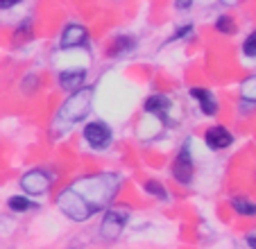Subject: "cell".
Returning <instances> with one entry per match:
<instances>
[{
  "label": "cell",
  "instance_id": "obj_20",
  "mask_svg": "<svg viewBox=\"0 0 256 249\" xmlns=\"http://www.w3.org/2000/svg\"><path fill=\"white\" fill-rule=\"evenodd\" d=\"M190 7H193V0H174V10H179V12H186Z\"/></svg>",
  "mask_w": 256,
  "mask_h": 249
},
{
  "label": "cell",
  "instance_id": "obj_13",
  "mask_svg": "<svg viewBox=\"0 0 256 249\" xmlns=\"http://www.w3.org/2000/svg\"><path fill=\"white\" fill-rule=\"evenodd\" d=\"M232 208L242 218H254L256 216V202L247 200V197H240V195L232 200Z\"/></svg>",
  "mask_w": 256,
  "mask_h": 249
},
{
  "label": "cell",
  "instance_id": "obj_10",
  "mask_svg": "<svg viewBox=\"0 0 256 249\" xmlns=\"http://www.w3.org/2000/svg\"><path fill=\"white\" fill-rule=\"evenodd\" d=\"M188 93H190L193 100H198V104H200V109H202L204 116H216L218 114V100H216V96H213V91L202 88V86H193Z\"/></svg>",
  "mask_w": 256,
  "mask_h": 249
},
{
  "label": "cell",
  "instance_id": "obj_2",
  "mask_svg": "<svg viewBox=\"0 0 256 249\" xmlns=\"http://www.w3.org/2000/svg\"><path fill=\"white\" fill-rule=\"evenodd\" d=\"M91 102H93V88L91 86H82L78 91H72L68 96V100L59 106V114H57V122L68 124H75L80 122L82 118H86L91 114Z\"/></svg>",
  "mask_w": 256,
  "mask_h": 249
},
{
  "label": "cell",
  "instance_id": "obj_21",
  "mask_svg": "<svg viewBox=\"0 0 256 249\" xmlns=\"http://www.w3.org/2000/svg\"><path fill=\"white\" fill-rule=\"evenodd\" d=\"M23 0H0V12H5V10H12V7L20 5Z\"/></svg>",
  "mask_w": 256,
  "mask_h": 249
},
{
  "label": "cell",
  "instance_id": "obj_7",
  "mask_svg": "<svg viewBox=\"0 0 256 249\" xmlns=\"http://www.w3.org/2000/svg\"><path fill=\"white\" fill-rule=\"evenodd\" d=\"M88 44V30L80 23H68L59 38V48L70 50V48H82Z\"/></svg>",
  "mask_w": 256,
  "mask_h": 249
},
{
  "label": "cell",
  "instance_id": "obj_3",
  "mask_svg": "<svg viewBox=\"0 0 256 249\" xmlns=\"http://www.w3.org/2000/svg\"><path fill=\"white\" fill-rule=\"evenodd\" d=\"M127 220H130V211L127 208H104V218L100 222V236L104 240L120 238Z\"/></svg>",
  "mask_w": 256,
  "mask_h": 249
},
{
  "label": "cell",
  "instance_id": "obj_8",
  "mask_svg": "<svg viewBox=\"0 0 256 249\" xmlns=\"http://www.w3.org/2000/svg\"><path fill=\"white\" fill-rule=\"evenodd\" d=\"M204 143H206V148H211L213 152H222V150L232 148L234 134L227 127H222V124H216V127H208V130L204 132Z\"/></svg>",
  "mask_w": 256,
  "mask_h": 249
},
{
  "label": "cell",
  "instance_id": "obj_6",
  "mask_svg": "<svg viewBox=\"0 0 256 249\" xmlns=\"http://www.w3.org/2000/svg\"><path fill=\"white\" fill-rule=\"evenodd\" d=\"M193 172H195V163H193V154H190V148L188 143L182 145V150L177 152L172 161V177L177 179L179 184L188 186L193 182Z\"/></svg>",
  "mask_w": 256,
  "mask_h": 249
},
{
  "label": "cell",
  "instance_id": "obj_18",
  "mask_svg": "<svg viewBox=\"0 0 256 249\" xmlns=\"http://www.w3.org/2000/svg\"><path fill=\"white\" fill-rule=\"evenodd\" d=\"M242 54H245V57H252V59L256 57V30L245 38V44H242Z\"/></svg>",
  "mask_w": 256,
  "mask_h": 249
},
{
  "label": "cell",
  "instance_id": "obj_12",
  "mask_svg": "<svg viewBox=\"0 0 256 249\" xmlns=\"http://www.w3.org/2000/svg\"><path fill=\"white\" fill-rule=\"evenodd\" d=\"M136 48V41L132 36H118L116 41L112 44V48H109V57L112 59H116V57H122V54H127V52H132V50Z\"/></svg>",
  "mask_w": 256,
  "mask_h": 249
},
{
  "label": "cell",
  "instance_id": "obj_9",
  "mask_svg": "<svg viewBox=\"0 0 256 249\" xmlns=\"http://www.w3.org/2000/svg\"><path fill=\"white\" fill-rule=\"evenodd\" d=\"M84 82H86V70L84 68H68V70L59 72V86L68 93L82 88Z\"/></svg>",
  "mask_w": 256,
  "mask_h": 249
},
{
  "label": "cell",
  "instance_id": "obj_22",
  "mask_svg": "<svg viewBox=\"0 0 256 249\" xmlns=\"http://www.w3.org/2000/svg\"><path fill=\"white\" fill-rule=\"evenodd\" d=\"M247 244H250L252 249H256V231H254V234L247 236Z\"/></svg>",
  "mask_w": 256,
  "mask_h": 249
},
{
  "label": "cell",
  "instance_id": "obj_17",
  "mask_svg": "<svg viewBox=\"0 0 256 249\" xmlns=\"http://www.w3.org/2000/svg\"><path fill=\"white\" fill-rule=\"evenodd\" d=\"M216 30L220 34H229V36H232V34H236V23H234V18L232 16H218V20H216Z\"/></svg>",
  "mask_w": 256,
  "mask_h": 249
},
{
  "label": "cell",
  "instance_id": "obj_19",
  "mask_svg": "<svg viewBox=\"0 0 256 249\" xmlns=\"http://www.w3.org/2000/svg\"><path fill=\"white\" fill-rule=\"evenodd\" d=\"M193 34V28L190 25H186V28H179L177 32H174V36H170L172 41H182V38H186V36H190Z\"/></svg>",
  "mask_w": 256,
  "mask_h": 249
},
{
  "label": "cell",
  "instance_id": "obj_5",
  "mask_svg": "<svg viewBox=\"0 0 256 249\" xmlns=\"http://www.w3.org/2000/svg\"><path fill=\"white\" fill-rule=\"evenodd\" d=\"M50 186H52V177L41 168H34L20 177V188H23L25 195H44L50 190Z\"/></svg>",
  "mask_w": 256,
  "mask_h": 249
},
{
  "label": "cell",
  "instance_id": "obj_1",
  "mask_svg": "<svg viewBox=\"0 0 256 249\" xmlns=\"http://www.w3.org/2000/svg\"><path fill=\"white\" fill-rule=\"evenodd\" d=\"M122 177L116 172H93L75 179L57 195L59 211L72 222H86L96 213L109 208L120 190Z\"/></svg>",
  "mask_w": 256,
  "mask_h": 249
},
{
  "label": "cell",
  "instance_id": "obj_11",
  "mask_svg": "<svg viewBox=\"0 0 256 249\" xmlns=\"http://www.w3.org/2000/svg\"><path fill=\"white\" fill-rule=\"evenodd\" d=\"M168 106H170V100L166 96H159V93H154V96H150L148 100H145V104H143V111L148 116H154V118H159V120H164V116H166V111H168Z\"/></svg>",
  "mask_w": 256,
  "mask_h": 249
},
{
  "label": "cell",
  "instance_id": "obj_15",
  "mask_svg": "<svg viewBox=\"0 0 256 249\" xmlns=\"http://www.w3.org/2000/svg\"><path fill=\"white\" fill-rule=\"evenodd\" d=\"M240 98L250 104H256V75H250L240 84Z\"/></svg>",
  "mask_w": 256,
  "mask_h": 249
},
{
  "label": "cell",
  "instance_id": "obj_14",
  "mask_svg": "<svg viewBox=\"0 0 256 249\" xmlns=\"http://www.w3.org/2000/svg\"><path fill=\"white\" fill-rule=\"evenodd\" d=\"M7 206H10V211H14V213H25V211L36 208V204H34L28 195H12L10 200H7Z\"/></svg>",
  "mask_w": 256,
  "mask_h": 249
},
{
  "label": "cell",
  "instance_id": "obj_4",
  "mask_svg": "<svg viewBox=\"0 0 256 249\" xmlns=\"http://www.w3.org/2000/svg\"><path fill=\"white\" fill-rule=\"evenodd\" d=\"M82 134H84V140L96 150H106L112 145V138H114L112 127H109V122H104V120H91V122H86Z\"/></svg>",
  "mask_w": 256,
  "mask_h": 249
},
{
  "label": "cell",
  "instance_id": "obj_16",
  "mask_svg": "<svg viewBox=\"0 0 256 249\" xmlns=\"http://www.w3.org/2000/svg\"><path fill=\"white\" fill-rule=\"evenodd\" d=\"M143 188H145V192H148V195L156 197L159 202H166V200H168V190L164 188V184H161V182H154V179H150V182L143 184Z\"/></svg>",
  "mask_w": 256,
  "mask_h": 249
}]
</instances>
